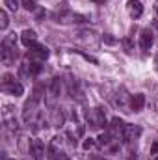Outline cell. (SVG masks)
<instances>
[{
  "mask_svg": "<svg viewBox=\"0 0 158 160\" xmlns=\"http://www.w3.org/2000/svg\"><path fill=\"white\" fill-rule=\"evenodd\" d=\"M99 143L101 145H108L110 142H112V134H108V132H102V134H99Z\"/></svg>",
  "mask_w": 158,
  "mask_h": 160,
  "instance_id": "16",
  "label": "cell"
},
{
  "mask_svg": "<svg viewBox=\"0 0 158 160\" xmlns=\"http://www.w3.org/2000/svg\"><path fill=\"white\" fill-rule=\"evenodd\" d=\"M77 54H80L84 60H87V62H91V63H97V58H93V56H89V54H86V52H82V50H75Z\"/></svg>",
  "mask_w": 158,
  "mask_h": 160,
  "instance_id": "22",
  "label": "cell"
},
{
  "mask_svg": "<svg viewBox=\"0 0 158 160\" xmlns=\"http://www.w3.org/2000/svg\"><path fill=\"white\" fill-rule=\"evenodd\" d=\"M4 4H6L7 9H11V11H17V9H19V0H4Z\"/></svg>",
  "mask_w": 158,
  "mask_h": 160,
  "instance_id": "19",
  "label": "cell"
},
{
  "mask_svg": "<svg viewBox=\"0 0 158 160\" xmlns=\"http://www.w3.org/2000/svg\"><path fill=\"white\" fill-rule=\"evenodd\" d=\"M22 8L28 9V11H34L36 9V0H22Z\"/></svg>",
  "mask_w": 158,
  "mask_h": 160,
  "instance_id": "20",
  "label": "cell"
},
{
  "mask_svg": "<svg viewBox=\"0 0 158 160\" xmlns=\"http://www.w3.org/2000/svg\"><path fill=\"white\" fill-rule=\"evenodd\" d=\"M63 123H65L63 112H62V110H54V114H52V127L60 128V127H63Z\"/></svg>",
  "mask_w": 158,
  "mask_h": 160,
  "instance_id": "14",
  "label": "cell"
},
{
  "mask_svg": "<svg viewBox=\"0 0 158 160\" xmlns=\"http://www.w3.org/2000/svg\"><path fill=\"white\" fill-rule=\"evenodd\" d=\"M126 9H128V15H130L132 19H138V17H141V13H143V6H141L140 0H128V2H126Z\"/></svg>",
  "mask_w": 158,
  "mask_h": 160,
  "instance_id": "8",
  "label": "cell"
},
{
  "mask_svg": "<svg viewBox=\"0 0 158 160\" xmlns=\"http://www.w3.org/2000/svg\"><path fill=\"white\" fill-rule=\"evenodd\" d=\"M54 19L58 21V22H63V24H69V22H86V17L84 15H80V13H73V11H60V13H56L54 15Z\"/></svg>",
  "mask_w": 158,
  "mask_h": 160,
  "instance_id": "4",
  "label": "cell"
},
{
  "mask_svg": "<svg viewBox=\"0 0 158 160\" xmlns=\"http://www.w3.org/2000/svg\"><path fill=\"white\" fill-rule=\"evenodd\" d=\"M7 22H9V21H7V13L2 9V11H0V28L6 30V28H7Z\"/></svg>",
  "mask_w": 158,
  "mask_h": 160,
  "instance_id": "18",
  "label": "cell"
},
{
  "mask_svg": "<svg viewBox=\"0 0 158 160\" xmlns=\"http://www.w3.org/2000/svg\"><path fill=\"white\" fill-rule=\"evenodd\" d=\"M151 153H153V155H158V140L151 145Z\"/></svg>",
  "mask_w": 158,
  "mask_h": 160,
  "instance_id": "25",
  "label": "cell"
},
{
  "mask_svg": "<svg viewBox=\"0 0 158 160\" xmlns=\"http://www.w3.org/2000/svg\"><path fill=\"white\" fill-rule=\"evenodd\" d=\"M140 47L141 50H149L153 47V32L151 30H143L140 36Z\"/></svg>",
  "mask_w": 158,
  "mask_h": 160,
  "instance_id": "10",
  "label": "cell"
},
{
  "mask_svg": "<svg viewBox=\"0 0 158 160\" xmlns=\"http://www.w3.org/2000/svg\"><path fill=\"white\" fill-rule=\"evenodd\" d=\"M138 134H140V128L134 127V125H125V128H123V132H121V136L125 138V142H132Z\"/></svg>",
  "mask_w": 158,
  "mask_h": 160,
  "instance_id": "12",
  "label": "cell"
},
{
  "mask_svg": "<svg viewBox=\"0 0 158 160\" xmlns=\"http://www.w3.org/2000/svg\"><path fill=\"white\" fill-rule=\"evenodd\" d=\"M87 121L91 123V127H102L106 125V114L102 108H93L87 112Z\"/></svg>",
  "mask_w": 158,
  "mask_h": 160,
  "instance_id": "5",
  "label": "cell"
},
{
  "mask_svg": "<svg viewBox=\"0 0 158 160\" xmlns=\"http://www.w3.org/2000/svg\"><path fill=\"white\" fill-rule=\"evenodd\" d=\"M95 145H97V143H95V140H91V138H89V140H86V142L82 143V147H84L86 151H89V149H95Z\"/></svg>",
  "mask_w": 158,
  "mask_h": 160,
  "instance_id": "21",
  "label": "cell"
},
{
  "mask_svg": "<svg viewBox=\"0 0 158 160\" xmlns=\"http://www.w3.org/2000/svg\"><path fill=\"white\" fill-rule=\"evenodd\" d=\"M143 104H145V95L143 93H136L132 97V101H130V108L134 112H141L143 110Z\"/></svg>",
  "mask_w": 158,
  "mask_h": 160,
  "instance_id": "13",
  "label": "cell"
},
{
  "mask_svg": "<svg viewBox=\"0 0 158 160\" xmlns=\"http://www.w3.org/2000/svg\"><path fill=\"white\" fill-rule=\"evenodd\" d=\"M21 43L24 45V47H32L34 43H37V36H36V32L34 30H24L22 34H21Z\"/></svg>",
  "mask_w": 158,
  "mask_h": 160,
  "instance_id": "11",
  "label": "cell"
},
{
  "mask_svg": "<svg viewBox=\"0 0 158 160\" xmlns=\"http://www.w3.org/2000/svg\"><path fill=\"white\" fill-rule=\"evenodd\" d=\"M2 89L9 95H15V97H21L24 88L19 80H15L11 75H4V80H2Z\"/></svg>",
  "mask_w": 158,
  "mask_h": 160,
  "instance_id": "2",
  "label": "cell"
},
{
  "mask_svg": "<svg viewBox=\"0 0 158 160\" xmlns=\"http://www.w3.org/2000/svg\"><path fill=\"white\" fill-rule=\"evenodd\" d=\"M156 160H158V157H156Z\"/></svg>",
  "mask_w": 158,
  "mask_h": 160,
  "instance_id": "29",
  "label": "cell"
},
{
  "mask_svg": "<svg viewBox=\"0 0 158 160\" xmlns=\"http://www.w3.org/2000/svg\"><path fill=\"white\" fill-rule=\"evenodd\" d=\"M2 121H4V125H6L7 128L17 130V121H15L13 106H9V104H6V106H4V110H2Z\"/></svg>",
  "mask_w": 158,
  "mask_h": 160,
  "instance_id": "6",
  "label": "cell"
},
{
  "mask_svg": "<svg viewBox=\"0 0 158 160\" xmlns=\"http://www.w3.org/2000/svg\"><path fill=\"white\" fill-rule=\"evenodd\" d=\"M91 2H95V4H104L106 0H91Z\"/></svg>",
  "mask_w": 158,
  "mask_h": 160,
  "instance_id": "26",
  "label": "cell"
},
{
  "mask_svg": "<svg viewBox=\"0 0 158 160\" xmlns=\"http://www.w3.org/2000/svg\"><path fill=\"white\" fill-rule=\"evenodd\" d=\"M30 155L34 160H43L45 158V145L41 140H32L30 143Z\"/></svg>",
  "mask_w": 158,
  "mask_h": 160,
  "instance_id": "7",
  "label": "cell"
},
{
  "mask_svg": "<svg viewBox=\"0 0 158 160\" xmlns=\"http://www.w3.org/2000/svg\"><path fill=\"white\" fill-rule=\"evenodd\" d=\"M60 86H62L60 78H52V86H50V97H56V95H58V91H60Z\"/></svg>",
  "mask_w": 158,
  "mask_h": 160,
  "instance_id": "15",
  "label": "cell"
},
{
  "mask_svg": "<svg viewBox=\"0 0 158 160\" xmlns=\"http://www.w3.org/2000/svg\"><path fill=\"white\" fill-rule=\"evenodd\" d=\"M123 47H125V50H126V52H130V50H132V43H130L128 38H126V39H123Z\"/></svg>",
  "mask_w": 158,
  "mask_h": 160,
  "instance_id": "24",
  "label": "cell"
},
{
  "mask_svg": "<svg viewBox=\"0 0 158 160\" xmlns=\"http://www.w3.org/2000/svg\"><path fill=\"white\" fill-rule=\"evenodd\" d=\"M15 56H17V36L9 34L2 39V60L9 63L15 60Z\"/></svg>",
  "mask_w": 158,
  "mask_h": 160,
  "instance_id": "1",
  "label": "cell"
},
{
  "mask_svg": "<svg viewBox=\"0 0 158 160\" xmlns=\"http://www.w3.org/2000/svg\"><path fill=\"white\" fill-rule=\"evenodd\" d=\"M155 11H156V15H158V0L155 2Z\"/></svg>",
  "mask_w": 158,
  "mask_h": 160,
  "instance_id": "27",
  "label": "cell"
},
{
  "mask_svg": "<svg viewBox=\"0 0 158 160\" xmlns=\"http://www.w3.org/2000/svg\"><path fill=\"white\" fill-rule=\"evenodd\" d=\"M102 41H104L106 45H116V43H117V39H116V38H112L110 34H104V36H102Z\"/></svg>",
  "mask_w": 158,
  "mask_h": 160,
  "instance_id": "23",
  "label": "cell"
},
{
  "mask_svg": "<svg viewBox=\"0 0 158 160\" xmlns=\"http://www.w3.org/2000/svg\"><path fill=\"white\" fill-rule=\"evenodd\" d=\"M4 160H15V158H4Z\"/></svg>",
  "mask_w": 158,
  "mask_h": 160,
  "instance_id": "28",
  "label": "cell"
},
{
  "mask_svg": "<svg viewBox=\"0 0 158 160\" xmlns=\"http://www.w3.org/2000/svg\"><path fill=\"white\" fill-rule=\"evenodd\" d=\"M112 128H114V130H119V132H123V128H125V123L119 119V118H114V119H112Z\"/></svg>",
  "mask_w": 158,
  "mask_h": 160,
  "instance_id": "17",
  "label": "cell"
},
{
  "mask_svg": "<svg viewBox=\"0 0 158 160\" xmlns=\"http://www.w3.org/2000/svg\"><path fill=\"white\" fill-rule=\"evenodd\" d=\"M30 54L34 58H39V60H47L48 58V48L45 45H39V43H34L30 47Z\"/></svg>",
  "mask_w": 158,
  "mask_h": 160,
  "instance_id": "9",
  "label": "cell"
},
{
  "mask_svg": "<svg viewBox=\"0 0 158 160\" xmlns=\"http://www.w3.org/2000/svg\"><path fill=\"white\" fill-rule=\"evenodd\" d=\"M37 101H39V95H36V97H32L30 101L24 102V108H22V119H24V123H34L36 114H37Z\"/></svg>",
  "mask_w": 158,
  "mask_h": 160,
  "instance_id": "3",
  "label": "cell"
}]
</instances>
